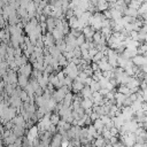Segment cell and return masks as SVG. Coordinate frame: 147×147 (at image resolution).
<instances>
[{"label":"cell","mask_w":147,"mask_h":147,"mask_svg":"<svg viewBox=\"0 0 147 147\" xmlns=\"http://www.w3.org/2000/svg\"><path fill=\"white\" fill-rule=\"evenodd\" d=\"M63 72H64V75H67V77H69L71 79H75L78 76V74H79V70H78V68H77L76 64L68 63V65L63 69Z\"/></svg>","instance_id":"1"},{"label":"cell","mask_w":147,"mask_h":147,"mask_svg":"<svg viewBox=\"0 0 147 147\" xmlns=\"http://www.w3.org/2000/svg\"><path fill=\"white\" fill-rule=\"evenodd\" d=\"M131 62H132V64L134 67L140 68V67L146 64V56L145 55H136L134 57L131 59Z\"/></svg>","instance_id":"2"},{"label":"cell","mask_w":147,"mask_h":147,"mask_svg":"<svg viewBox=\"0 0 147 147\" xmlns=\"http://www.w3.org/2000/svg\"><path fill=\"white\" fill-rule=\"evenodd\" d=\"M32 71H33V69H32V65L30 63H25L24 65H22L21 68H18L20 75H22V76H24L26 78L32 74Z\"/></svg>","instance_id":"3"},{"label":"cell","mask_w":147,"mask_h":147,"mask_svg":"<svg viewBox=\"0 0 147 147\" xmlns=\"http://www.w3.org/2000/svg\"><path fill=\"white\" fill-rule=\"evenodd\" d=\"M61 142H62V137L59 133H55L51 140V147H61Z\"/></svg>","instance_id":"4"},{"label":"cell","mask_w":147,"mask_h":147,"mask_svg":"<svg viewBox=\"0 0 147 147\" xmlns=\"http://www.w3.org/2000/svg\"><path fill=\"white\" fill-rule=\"evenodd\" d=\"M80 107L83 108V110H88V109H92L93 107V101L92 99H82L80 101Z\"/></svg>","instance_id":"5"},{"label":"cell","mask_w":147,"mask_h":147,"mask_svg":"<svg viewBox=\"0 0 147 147\" xmlns=\"http://www.w3.org/2000/svg\"><path fill=\"white\" fill-rule=\"evenodd\" d=\"M96 9L99 10V11H106V10H108L109 9V2H107V1H103V0H101V1H99V2H96Z\"/></svg>","instance_id":"6"},{"label":"cell","mask_w":147,"mask_h":147,"mask_svg":"<svg viewBox=\"0 0 147 147\" xmlns=\"http://www.w3.org/2000/svg\"><path fill=\"white\" fill-rule=\"evenodd\" d=\"M80 96H83V99H92V91L88 86H84V88L80 91Z\"/></svg>","instance_id":"7"},{"label":"cell","mask_w":147,"mask_h":147,"mask_svg":"<svg viewBox=\"0 0 147 147\" xmlns=\"http://www.w3.org/2000/svg\"><path fill=\"white\" fill-rule=\"evenodd\" d=\"M28 83H29V79H28L26 77H24V76H22V75H18V76H17V84H18L20 87L24 88V87L28 85Z\"/></svg>","instance_id":"8"},{"label":"cell","mask_w":147,"mask_h":147,"mask_svg":"<svg viewBox=\"0 0 147 147\" xmlns=\"http://www.w3.org/2000/svg\"><path fill=\"white\" fill-rule=\"evenodd\" d=\"M13 124L16 125V126H23L24 127V118L22 117V115H18V116H15L13 119H11Z\"/></svg>","instance_id":"9"},{"label":"cell","mask_w":147,"mask_h":147,"mask_svg":"<svg viewBox=\"0 0 147 147\" xmlns=\"http://www.w3.org/2000/svg\"><path fill=\"white\" fill-rule=\"evenodd\" d=\"M71 88H72V91H74V92H80V91L84 88V84H83V83H80V82L75 80V82L71 84Z\"/></svg>","instance_id":"10"},{"label":"cell","mask_w":147,"mask_h":147,"mask_svg":"<svg viewBox=\"0 0 147 147\" xmlns=\"http://www.w3.org/2000/svg\"><path fill=\"white\" fill-rule=\"evenodd\" d=\"M60 115L57 114V113H54V114H51V116H49V122H51V124L52 125H54V126H56L57 125V123L60 122Z\"/></svg>","instance_id":"11"},{"label":"cell","mask_w":147,"mask_h":147,"mask_svg":"<svg viewBox=\"0 0 147 147\" xmlns=\"http://www.w3.org/2000/svg\"><path fill=\"white\" fill-rule=\"evenodd\" d=\"M11 132H13L16 137H22L23 133H24V129H23V126H16V125H14Z\"/></svg>","instance_id":"12"},{"label":"cell","mask_w":147,"mask_h":147,"mask_svg":"<svg viewBox=\"0 0 147 147\" xmlns=\"http://www.w3.org/2000/svg\"><path fill=\"white\" fill-rule=\"evenodd\" d=\"M105 145H106V140L101 136H98L94 140V147H103Z\"/></svg>","instance_id":"13"},{"label":"cell","mask_w":147,"mask_h":147,"mask_svg":"<svg viewBox=\"0 0 147 147\" xmlns=\"http://www.w3.org/2000/svg\"><path fill=\"white\" fill-rule=\"evenodd\" d=\"M57 63H59V65H61V67H67L68 65V61H67V59L63 56V55H61L59 59H57Z\"/></svg>","instance_id":"14"},{"label":"cell","mask_w":147,"mask_h":147,"mask_svg":"<svg viewBox=\"0 0 147 147\" xmlns=\"http://www.w3.org/2000/svg\"><path fill=\"white\" fill-rule=\"evenodd\" d=\"M84 42H85V37H84L83 34H79V36L76 38V45H77V47H80Z\"/></svg>","instance_id":"15"}]
</instances>
